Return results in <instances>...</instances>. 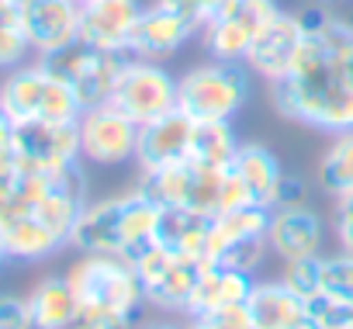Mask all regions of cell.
Instances as JSON below:
<instances>
[{
	"instance_id": "9",
	"label": "cell",
	"mask_w": 353,
	"mask_h": 329,
	"mask_svg": "<svg viewBox=\"0 0 353 329\" xmlns=\"http://www.w3.org/2000/svg\"><path fill=\"white\" fill-rule=\"evenodd\" d=\"M11 149L28 174H56L83 159L77 121H25L18 125Z\"/></svg>"
},
{
	"instance_id": "39",
	"label": "cell",
	"mask_w": 353,
	"mask_h": 329,
	"mask_svg": "<svg viewBox=\"0 0 353 329\" xmlns=\"http://www.w3.org/2000/svg\"><path fill=\"white\" fill-rule=\"evenodd\" d=\"M339 66H343V77H346V83L353 87V42L343 49V56H339Z\"/></svg>"
},
{
	"instance_id": "33",
	"label": "cell",
	"mask_w": 353,
	"mask_h": 329,
	"mask_svg": "<svg viewBox=\"0 0 353 329\" xmlns=\"http://www.w3.org/2000/svg\"><path fill=\"white\" fill-rule=\"evenodd\" d=\"M0 329H35L28 298L18 295H0Z\"/></svg>"
},
{
	"instance_id": "17",
	"label": "cell",
	"mask_w": 353,
	"mask_h": 329,
	"mask_svg": "<svg viewBox=\"0 0 353 329\" xmlns=\"http://www.w3.org/2000/svg\"><path fill=\"white\" fill-rule=\"evenodd\" d=\"M246 305L256 329H322L308 301L288 291L281 281H256Z\"/></svg>"
},
{
	"instance_id": "26",
	"label": "cell",
	"mask_w": 353,
	"mask_h": 329,
	"mask_svg": "<svg viewBox=\"0 0 353 329\" xmlns=\"http://www.w3.org/2000/svg\"><path fill=\"white\" fill-rule=\"evenodd\" d=\"M319 188L332 201L353 195V128L329 135V146L319 159Z\"/></svg>"
},
{
	"instance_id": "13",
	"label": "cell",
	"mask_w": 353,
	"mask_h": 329,
	"mask_svg": "<svg viewBox=\"0 0 353 329\" xmlns=\"http://www.w3.org/2000/svg\"><path fill=\"white\" fill-rule=\"evenodd\" d=\"M80 0H18L32 56H49L80 39Z\"/></svg>"
},
{
	"instance_id": "37",
	"label": "cell",
	"mask_w": 353,
	"mask_h": 329,
	"mask_svg": "<svg viewBox=\"0 0 353 329\" xmlns=\"http://www.w3.org/2000/svg\"><path fill=\"white\" fill-rule=\"evenodd\" d=\"M301 201H308V188H305L301 177L288 174L284 184H281V198H277V205H301Z\"/></svg>"
},
{
	"instance_id": "20",
	"label": "cell",
	"mask_w": 353,
	"mask_h": 329,
	"mask_svg": "<svg viewBox=\"0 0 353 329\" xmlns=\"http://www.w3.org/2000/svg\"><path fill=\"white\" fill-rule=\"evenodd\" d=\"M0 243H4V250H8L11 260H25V263L49 260V257H56L59 250L70 246V243H66L63 236H56L35 212L11 215V219L0 222Z\"/></svg>"
},
{
	"instance_id": "44",
	"label": "cell",
	"mask_w": 353,
	"mask_h": 329,
	"mask_svg": "<svg viewBox=\"0 0 353 329\" xmlns=\"http://www.w3.org/2000/svg\"><path fill=\"white\" fill-rule=\"evenodd\" d=\"M322 4H339V0H322Z\"/></svg>"
},
{
	"instance_id": "2",
	"label": "cell",
	"mask_w": 353,
	"mask_h": 329,
	"mask_svg": "<svg viewBox=\"0 0 353 329\" xmlns=\"http://www.w3.org/2000/svg\"><path fill=\"white\" fill-rule=\"evenodd\" d=\"M66 277L80 298L77 329H132V319L145 305L142 281L128 257L80 253Z\"/></svg>"
},
{
	"instance_id": "40",
	"label": "cell",
	"mask_w": 353,
	"mask_h": 329,
	"mask_svg": "<svg viewBox=\"0 0 353 329\" xmlns=\"http://www.w3.org/2000/svg\"><path fill=\"white\" fill-rule=\"evenodd\" d=\"M188 329H219V326H212V322H205L198 315H188Z\"/></svg>"
},
{
	"instance_id": "30",
	"label": "cell",
	"mask_w": 353,
	"mask_h": 329,
	"mask_svg": "<svg viewBox=\"0 0 353 329\" xmlns=\"http://www.w3.org/2000/svg\"><path fill=\"white\" fill-rule=\"evenodd\" d=\"M267 257H270V239L267 236H250V239H239L229 250H222L212 263L232 267V270H243V274H253L256 277L260 267L267 263Z\"/></svg>"
},
{
	"instance_id": "24",
	"label": "cell",
	"mask_w": 353,
	"mask_h": 329,
	"mask_svg": "<svg viewBox=\"0 0 353 329\" xmlns=\"http://www.w3.org/2000/svg\"><path fill=\"white\" fill-rule=\"evenodd\" d=\"M267 229H270V208H260V205H246V208H232V212L212 215L208 243H205V263H212L222 250H229L239 239L267 236Z\"/></svg>"
},
{
	"instance_id": "19",
	"label": "cell",
	"mask_w": 353,
	"mask_h": 329,
	"mask_svg": "<svg viewBox=\"0 0 353 329\" xmlns=\"http://www.w3.org/2000/svg\"><path fill=\"white\" fill-rule=\"evenodd\" d=\"M232 170L243 177V184L250 188V198L253 205L260 208H277V198H281V184H284V167L281 159L274 156V149H267L263 142H243L236 159H232Z\"/></svg>"
},
{
	"instance_id": "4",
	"label": "cell",
	"mask_w": 353,
	"mask_h": 329,
	"mask_svg": "<svg viewBox=\"0 0 353 329\" xmlns=\"http://www.w3.org/2000/svg\"><path fill=\"white\" fill-rule=\"evenodd\" d=\"M0 108L18 125H25V121H77L83 111L77 94L70 90V83L52 77L39 59L8 70L4 83H0Z\"/></svg>"
},
{
	"instance_id": "32",
	"label": "cell",
	"mask_w": 353,
	"mask_h": 329,
	"mask_svg": "<svg viewBox=\"0 0 353 329\" xmlns=\"http://www.w3.org/2000/svg\"><path fill=\"white\" fill-rule=\"evenodd\" d=\"M156 4H163V8L176 11L181 18H188V21H191V25H198V28H205V25L222 11L225 0H156Z\"/></svg>"
},
{
	"instance_id": "14",
	"label": "cell",
	"mask_w": 353,
	"mask_h": 329,
	"mask_svg": "<svg viewBox=\"0 0 353 329\" xmlns=\"http://www.w3.org/2000/svg\"><path fill=\"white\" fill-rule=\"evenodd\" d=\"M194 35H201L198 25H191L188 18H181L176 11H170L163 4H152V8H142V14H139V21L132 28L128 56L149 59V63H166L170 56L181 52Z\"/></svg>"
},
{
	"instance_id": "15",
	"label": "cell",
	"mask_w": 353,
	"mask_h": 329,
	"mask_svg": "<svg viewBox=\"0 0 353 329\" xmlns=\"http://www.w3.org/2000/svg\"><path fill=\"white\" fill-rule=\"evenodd\" d=\"M270 253L284 263V260H305V257H322V243H325V222L322 215L301 201V205H277L270 212Z\"/></svg>"
},
{
	"instance_id": "43",
	"label": "cell",
	"mask_w": 353,
	"mask_h": 329,
	"mask_svg": "<svg viewBox=\"0 0 353 329\" xmlns=\"http://www.w3.org/2000/svg\"><path fill=\"white\" fill-rule=\"evenodd\" d=\"M346 329H353V308L346 312Z\"/></svg>"
},
{
	"instance_id": "36",
	"label": "cell",
	"mask_w": 353,
	"mask_h": 329,
	"mask_svg": "<svg viewBox=\"0 0 353 329\" xmlns=\"http://www.w3.org/2000/svg\"><path fill=\"white\" fill-rule=\"evenodd\" d=\"M308 308H312V315H315V322L322 329H346V312L350 308H343V305H336V301H329L322 295H315L308 301Z\"/></svg>"
},
{
	"instance_id": "28",
	"label": "cell",
	"mask_w": 353,
	"mask_h": 329,
	"mask_svg": "<svg viewBox=\"0 0 353 329\" xmlns=\"http://www.w3.org/2000/svg\"><path fill=\"white\" fill-rule=\"evenodd\" d=\"M319 295L353 308V253H332V257H319Z\"/></svg>"
},
{
	"instance_id": "23",
	"label": "cell",
	"mask_w": 353,
	"mask_h": 329,
	"mask_svg": "<svg viewBox=\"0 0 353 329\" xmlns=\"http://www.w3.org/2000/svg\"><path fill=\"white\" fill-rule=\"evenodd\" d=\"M201 267L205 260L198 257H181L163 277H156L149 288H145V305L159 308V312H181L188 315L191 308V298H194V288H198V277H201Z\"/></svg>"
},
{
	"instance_id": "7",
	"label": "cell",
	"mask_w": 353,
	"mask_h": 329,
	"mask_svg": "<svg viewBox=\"0 0 353 329\" xmlns=\"http://www.w3.org/2000/svg\"><path fill=\"white\" fill-rule=\"evenodd\" d=\"M111 104L121 108L132 121H152L170 111H176V77L163 63L135 59L128 56L125 70L118 73Z\"/></svg>"
},
{
	"instance_id": "3",
	"label": "cell",
	"mask_w": 353,
	"mask_h": 329,
	"mask_svg": "<svg viewBox=\"0 0 353 329\" xmlns=\"http://www.w3.org/2000/svg\"><path fill=\"white\" fill-rule=\"evenodd\" d=\"M250 101V66L208 59L176 77V111L191 121H236Z\"/></svg>"
},
{
	"instance_id": "16",
	"label": "cell",
	"mask_w": 353,
	"mask_h": 329,
	"mask_svg": "<svg viewBox=\"0 0 353 329\" xmlns=\"http://www.w3.org/2000/svg\"><path fill=\"white\" fill-rule=\"evenodd\" d=\"M139 14L142 0H90L80 11V39L108 52H128Z\"/></svg>"
},
{
	"instance_id": "11",
	"label": "cell",
	"mask_w": 353,
	"mask_h": 329,
	"mask_svg": "<svg viewBox=\"0 0 353 329\" xmlns=\"http://www.w3.org/2000/svg\"><path fill=\"white\" fill-rule=\"evenodd\" d=\"M305 39H308V28H305L301 14L281 11V14L270 18V21L260 28V35L253 39V46H250V52H246L250 73H256V77L267 80V83L284 80V77L291 73V66H294V59H298Z\"/></svg>"
},
{
	"instance_id": "41",
	"label": "cell",
	"mask_w": 353,
	"mask_h": 329,
	"mask_svg": "<svg viewBox=\"0 0 353 329\" xmlns=\"http://www.w3.org/2000/svg\"><path fill=\"white\" fill-rule=\"evenodd\" d=\"M139 329H188V326H176V322H145Z\"/></svg>"
},
{
	"instance_id": "8",
	"label": "cell",
	"mask_w": 353,
	"mask_h": 329,
	"mask_svg": "<svg viewBox=\"0 0 353 329\" xmlns=\"http://www.w3.org/2000/svg\"><path fill=\"white\" fill-rule=\"evenodd\" d=\"M277 14V0H225L222 11L201 28L205 52L222 63H246L253 39Z\"/></svg>"
},
{
	"instance_id": "1",
	"label": "cell",
	"mask_w": 353,
	"mask_h": 329,
	"mask_svg": "<svg viewBox=\"0 0 353 329\" xmlns=\"http://www.w3.org/2000/svg\"><path fill=\"white\" fill-rule=\"evenodd\" d=\"M308 39L291 66V73L270 83V104L281 118L319 128L325 135L353 128V87L343 77L339 56L353 42V25L312 8L301 14Z\"/></svg>"
},
{
	"instance_id": "45",
	"label": "cell",
	"mask_w": 353,
	"mask_h": 329,
	"mask_svg": "<svg viewBox=\"0 0 353 329\" xmlns=\"http://www.w3.org/2000/svg\"><path fill=\"white\" fill-rule=\"evenodd\" d=\"M80 4H90V0H80Z\"/></svg>"
},
{
	"instance_id": "25",
	"label": "cell",
	"mask_w": 353,
	"mask_h": 329,
	"mask_svg": "<svg viewBox=\"0 0 353 329\" xmlns=\"http://www.w3.org/2000/svg\"><path fill=\"white\" fill-rule=\"evenodd\" d=\"M208 226H212V215H198L188 208H163L159 226H156V243L170 246L173 253L205 260Z\"/></svg>"
},
{
	"instance_id": "31",
	"label": "cell",
	"mask_w": 353,
	"mask_h": 329,
	"mask_svg": "<svg viewBox=\"0 0 353 329\" xmlns=\"http://www.w3.org/2000/svg\"><path fill=\"white\" fill-rule=\"evenodd\" d=\"M277 281H281L288 291H294L298 298L312 301V298L319 295V257H305V260H284V263H281V274H277Z\"/></svg>"
},
{
	"instance_id": "35",
	"label": "cell",
	"mask_w": 353,
	"mask_h": 329,
	"mask_svg": "<svg viewBox=\"0 0 353 329\" xmlns=\"http://www.w3.org/2000/svg\"><path fill=\"white\" fill-rule=\"evenodd\" d=\"M21 177V167H18V156L11 146H0V212L8 208L11 195H14V184Z\"/></svg>"
},
{
	"instance_id": "42",
	"label": "cell",
	"mask_w": 353,
	"mask_h": 329,
	"mask_svg": "<svg viewBox=\"0 0 353 329\" xmlns=\"http://www.w3.org/2000/svg\"><path fill=\"white\" fill-rule=\"evenodd\" d=\"M11 257H8V250H4V243H0V270H4V263H8Z\"/></svg>"
},
{
	"instance_id": "22",
	"label": "cell",
	"mask_w": 353,
	"mask_h": 329,
	"mask_svg": "<svg viewBox=\"0 0 353 329\" xmlns=\"http://www.w3.org/2000/svg\"><path fill=\"white\" fill-rule=\"evenodd\" d=\"M35 329H77L80 319V298L70 277H42L28 291Z\"/></svg>"
},
{
	"instance_id": "38",
	"label": "cell",
	"mask_w": 353,
	"mask_h": 329,
	"mask_svg": "<svg viewBox=\"0 0 353 329\" xmlns=\"http://www.w3.org/2000/svg\"><path fill=\"white\" fill-rule=\"evenodd\" d=\"M14 132H18V121L0 108V146H11L14 142Z\"/></svg>"
},
{
	"instance_id": "21",
	"label": "cell",
	"mask_w": 353,
	"mask_h": 329,
	"mask_svg": "<svg viewBox=\"0 0 353 329\" xmlns=\"http://www.w3.org/2000/svg\"><path fill=\"white\" fill-rule=\"evenodd\" d=\"M253 284H256L253 274H243V270H232V267H219V263H205L188 315H201V312H215V308H225V305H239V301L250 298Z\"/></svg>"
},
{
	"instance_id": "6",
	"label": "cell",
	"mask_w": 353,
	"mask_h": 329,
	"mask_svg": "<svg viewBox=\"0 0 353 329\" xmlns=\"http://www.w3.org/2000/svg\"><path fill=\"white\" fill-rule=\"evenodd\" d=\"M39 63L52 77L70 83L80 108L87 111V108H97V104L111 101L118 73L128 63V52H108V49H97V46L77 39V42H70V46L49 52V56H39Z\"/></svg>"
},
{
	"instance_id": "5",
	"label": "cell",
	"mask_w": 353,
	"mask_h": 329,
	"mask_svg": "<svg viewBox=\"0 0 353 329\" xmlns=\"http://www.w3.org/2000/svg\"><path fill=\"white\" fill-rule=\"evenodd\" d=\"M225 177H229V167H205V163L184 159L176 167L139 174L135 188L159 208H188L198 215H219Z\"/></svg>"
},
{
	"instance_id": "10",
	"label": "cell",
	"mask_w": 353,
	"mask_h": 329,
	"mask_svg": "<svg viewBox=\"0 0 353 329\" xmlns=\"http://www.w3.org/2000/svg\"><path fill=\"white\" fill-rule=\"evenodd\" d=\"M77 128H80V152L94 167H121V163L135 159L139 121H132L111 101L80 111Z\"/></svg>"
},
{
	"instance_id": "27",
	"label": "cell",
	"mask_w": 353,
	"mask_h": 329,
	"mask_svg": "<svg viewBox=\"0 0 353 329\" xmlns=\"http://www.w3.org/2000/svg\"><path fill=\"white\" fill-rule=\"evenodd\" d=\"M239 135L232 121H198L194 125V142H191V159L205 167H232L239 152Z\"/></svg>"
},
{
	"instance_id": "34",
	"label": "cell",
	"mask_w": 353,
	"mask_h": 329,
	"mask_svg": "<svg viewBox=\"0 0 353 329\" xmlns=\"http://www.w3.org/2000/svg\"><path fill=\"white\" fill-rule=\"evenodd\" d=\"M332 232H336L339 250L353 253V195H346V198L336 201V212H332Z\"/></svg>"
},
{
	"instance_id": "29",
	"label": "cell",
	"mask_w": 353,
	"mask_h": 329,
	"mask_svg": "<svg viewBox=\"0 0 353 329\" xmlns=\"http://www.w3.org/2000/svg\"><path fill=\"white\" fill-rule=\"evenodd\" d=\"M28 56H32V46L21 28L18 0H0V70H14Z\"/></svg>"
},
{
	"instance_id": "12",
	"label": "cell",
	"mask_w": 353,
	"mask_h": 329,
	"mask_svg": "<svg viewBox=\"0 0 353 329\" xmlns=\"http://www.w3.org/2000/svg\"><path fill=\"white\" fill-rule=\"evenodd\" d=\"M194 125L184 111H170L163 118L142 121L139 125V142H135V167L139 174H152L163 167L191 159V142H194Z\"/></svg>"
},
{
	"instance_id": "18",
	"label": "cell",
	"mask_w": 353,
	"mask_h": 329,
	"mask_svg": "<svg viewBox=\"0 0 353 329\" xmlns=\"http://www.w3.org/2000/svg\"><path fill=\"white\" fill-rule=\"evenodd\" d=\"M121 208H125V195L104 198V201H87L77 226H73L70 246L80 250V253H118V257H125Z\"/></svg>"
}]
</instances>
